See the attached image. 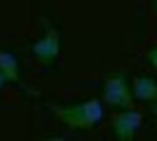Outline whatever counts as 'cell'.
Instances as JSON below:
<instances>
[{
  "mask_svg": "<svg viewBox=\"0 0 157 141\" xmlns=\"http://www.w3.org/2000/svg\"><path fill=\"white\" fill-rule=\"evenodd\" d=\"M52 115L73 132H89L105 118V104L101 99H85L75 104H52Z\"/></svg>",
  "mask_w": 157,
  "mask_h": 141,
  "instance_id": "obj_1",
  "label": "cell"
},
{
  "mask_svg": "<svg viewBox=\"0 0 157 141\" xmlns=\"http://www.w3.org/2000/svg\"><path fill=\"white\" fill-rule=\"evenodd\" d=\"M131 80L127 73H113L103 82V104L113 108H131L134 106Z\"/></svg>",
  "mask_w": 157,
  "mask_h": 141,
  "instance_id": "obj_2",
  "label": "cell"
},
{
  "mask_svg": "<svg viewBox=\"0 0 157 141\" xmlns=\"http://www.w3.org/2000/svg\"><path fill=\"white\" fill-rule=\"evenodd\" d=\"M143 125V113L134 108H122L110 118V132L117 141H134Z\"/></svg>",
  "mask_w": 157,
  "mask_h": 141,
  "instance_id": "obj_3",
  "label": "cell"
},
{
  "mask_svg": "<svg viewBox=\"0 0 157 141\" xmlns=\"http://www.w3.org/2000/svg\"><path fill=\"white\" fill-rule=\"evenodd\" d=\"M31 52H33V57H35L40 64L54 66L56 59H59V54H61V33H59V28L56 26H47L45 33H42V38H38V40L33 42Z\"/></svg>",
  "mask_w": 157,
  "mask_h": 141,
  "instance_id": "obj_4",
  "label": "cell"
},
{
  "mask_svg": "<svg viewBox=\"0 0 157 141\" xmlns=\"http://www.w3.org/2000/svg\"><path fill=\"white\" fill-rule=\"evenodd\" d=\"M131 92L134 99L143 101V104H155L157 101V80L150 75H138L131 80Z\"/></svg>",
  "mask_w": 157,
  "mask_h": 141,
  "instance_id": "obj_5",
  "label": "cell"
},
{
  "mask_svg": "<svg viewBox=\"0 0 157 141\" xmlns=\"http://www.w3.org/2000/svg\"><path fill=\"white\" fill-rule=\"evenodd\" d=\"M0 73L5 75L7 85H21V68L17 54L10 49H0Z\"/></svg>",
  "mask_w": 157,
  "mask_h": 141,
  "instance_id": "obj_6",
  "label": "cell"
},
{
  "mask_svg": "<svg viewBox=\"0 0 157 141\" xmlns=\"http://www.w3.org/2000/svg\"><path fill=\"white\" fill-rule=\"evenodd\" d=\"M145 64H148L150 68H155V71H157V45L148 49V54H145Z\"/></svg>",
  "mask_w": 157,
  "mask_h": 141,
  "instance_id": "obj_7",
  "label": "cell"
},
{
  "mask_svg": "<svg viewBox=\"0 0 157 141\" xmlns=\"http://www.w3.org/2000/svg\"><path fill=\"white\" fill-rule=\"evenodd\" d=\"M5 85H7V80H5V75L0 73V92H2V89H5Z\"/></svg>",
  "mask_w": 157,
  "mask_h": 141,
  "instance_id": "obj_8",
  "label": "cell"
},
{
  "mask_svg": "<svg viewBox=\"0 0 157 141\" xmlns=\"http://www.w3.org/2000/svg\"><path fill=\"white\" fill-rule=\"evenodd\" d=\"M150 113L157 118V101H155V104H150Z\"/></svg>",
  "mask_w": 157,
  "mask_h": 141,
  "instance_id": "obj_9",
  "label": "cell"
},
{
  "mask_svg": "<svg viewBox=\"0 0 157 141\" xmlns=\"http://www.w3.org/2000/svg\"><path fill=\"white\" fill-rule=\"evenodd\" d=\"M152 7H155V10H157V0H152Z\"/></svg>",
  "mask_w": 157,
  "mask_h": 141,
  "instance_id": "obj_10",
  "label": "cell"
},
{
  "mask_svg": "<svg viewBox=\"0 0 157 141\" xmlns=\"http://www.w3.org/2000/svg\"><path fill=\"white\" fill-rule=\"evenodd\" d=\"M155 136H157V134H155Z\"/></svg>",
  "mask_w": 157,
  "mask_h": 141,
  "instance_id": "obj_11",
  "label": "cell"
}]
</instances>
